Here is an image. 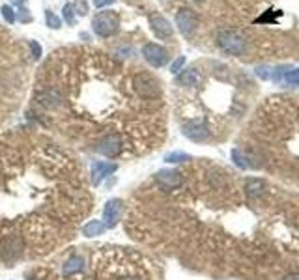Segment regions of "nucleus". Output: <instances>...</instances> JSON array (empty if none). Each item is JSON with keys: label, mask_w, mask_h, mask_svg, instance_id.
Instances as JSON below:
<instances>
[{"label": "nucleus", "mask_w": 299, "mask_h": 280, "mask_svg": "<svg viewBox=\"0 0 299 280\" xmlns=\"http://www.w3.org/2000/svg\"><path fill=\"white\" fill-rule=\"evenodd\" d=\"M116 0H94V6H96L97 10H101V8H107L110 4H114Z\"/></svg>", "instance_id": "nucleus-26"}, {"label": "nucleus", "mask_w": 299, "mask_h": 280, "mask_svg": "<svg viewBox=\"0 0 299 280\" xmlns=\"http://www.w3.org/2000/svg\"><path fill=\"white\" fill-rule=\"evenodd\" d=\"M165 161L167 163H187V161H191V157L187 155V153H183V151H172L169 155L165 157Z\"/></svg>", "instance_id": "nucleus-18"}, {"label": "nucleus", "mask_w": 299, "mask_h": 280, "mask_svg": "<svg viewBox=\"0 0 299 280\" xmlns=\"http://www.w3.org/2000/svg\"><path fill=\"white\" fill-rule=\"evenodd\" d=\"M176 24L185 38H191L192 34L196 32V26H198V17L196 13L189 8H182V10L176 13Z\"/></svg>", "instance_id": "nucleus-8"}, {"label": "nucleus", "mask_w": 299, "mask_h": 280, "mask_svg": "<svg viewBox=\"0 0 299 280\" xmlns=\"http://www.w3.org/2000/svg\"><path fill=\"white\" fill-rule=\"evenodd\" d=\"M2 17H4V21L8 22V24H13V22L17 21V15H15V11L11 6H2Z\"/></svg>", "instance_id": "nucleus-21"}, {"label": "nucleus", "mask_w": 299, "mask_h": 280, "mask_svg": "<svg viewBox=\"0 0 299 280\" xmlns=\"http://www.w3.org/2000/svg\"><path fill=\"white\" fill-rule=\"evenodd\" d=\"M142 56L153 67H163L165 64L169 62V51L165 47L157 45V43H146L142 47Z\"/></svg>", "instance_id": "nucleus-7"}, {"label": "nucleus", "mask_w": 299, "mask_h": 280, "mask_svg": "<svg viewBox=\"0 0 299 280\" xmlns=\"http://www.w3.org/2000/svg\"><path fill=\"white\" fill-rule=\"evenodd\" d=\"M277 83H282L286 86H298L299 84V67H286V71H280L278 69L271 75Z\"/></svg>", "instance_id": "nucleus-14"}, {"label": "nucleus", "mask_w": 299, "mask_h": 280, "mask_svg": "<svg viewBox=\"0 0 299 280\" xmlns=\"http://www.w3.org/2000/svg\"><path fill=\"white\" fill-rule=\"evenodd\" d=\"M64 13H62V15H64V21L67 22V24H71V26H73L75 24V11H73V4H69V2H67V4H64Z\"/></svg>", "instance_id": "nucleus-22"}, {"label": "nucleus", "mask_w": 299, "mask_h": 280, "mask_svg": "<svg viewBox=\"0 0 299 280\" xmlns=\"http://www.w3.org/2000/svg\"><path fill=\"white\" fill-rule=\"evenodd\" d=\"M183 135L194 140V142H204V140L210 138L212 133H210V129H208L204 120H189L187 124L183 125Z\"/></svg>", "instance_id": "nucleus-9"}, {"label": "nucleus", "mask_w": 299, "mask_h": 280, "mask_svg": "<svg viewBox=\"0 0 299 280\" xmlns=\"http://www.w3.org/2000/svg\"><path fill=\"white\" fill-rule=\"evenodd\" d=\"M30 49H32L34 60H40V58H42V45L38 42H30Z\"/></svg>", "instance_id": "nucleus-24"}, {"label": "nucleus", "mask_w": 299, "mask_h": 280, "mask_svg": "<svg viewBox=\"0 0 299 280\" xmlns=\"http://www.w3.org/2000/svg\"><path fill=\"white\" fill-rule=\"evenodd\" d=\"M94 209L77 157L49 138H0V271L65 247Z\"/></svg>", "instance_id": "nucleus-1"}, {"label": "nucleus", "mask_w": 299, "mask_h": 280, "mask_svg": "<svg viewBox=\"0 0 299 280\" xmlns=\"http://www.w3.org/2000/svg\"><path fill=\"white\" fill-rule=\"evenodd\" d=\"M120 26V17L116 11H99L92 19V28L99 38H110Z\"/></svg>", "instance_id": "nucleus-4"}, {"label": "nucleus", "mask_w": 299, "mask_h": 280, "mask_svg": "<svg viewBox=\"0 0 299 280\" xmlns=\"http://www.w3.org/2000/svg\"><path fill=\"white\" fill-rule=\"evenodd\" d=\"M107 230V226H105V222H101V220H88L85 226L81 228V232H83V236L85 237H96V236H101L103 232Z\"/></svg>", "instance_id": "nucleus-17"}, {"label": "nucleus", "mask_w": 299, "mask_h": 280, "mask_svg": "<svg viewBox=\"0 0 299 280\" xmlns=\"http://www.w3.org/2000/svg\"><path fill=\"white\" fill-rule=\"evenodd\" d=\"M81 280H159L153 263L133 249L103 245L92 249L88 273Z\"/></svg>", "instance_id": "nucleus-2"}, {"label": "nucleus", "mask_w": 299, "mask_h": 280, "mask_svg": "<svg viewBox=\"0 0 299 280\" xmlns=\"http://www.w3.org/2000/svg\"><path fill=\"white\" fill-rule=\"evenodd\" d=\"M131 84H133V90L137 93V97L142 99L144 103H161V97H163V92H161V84L159 81L150 75L146 71H139L133 75L131 79Z\"/></svg>", "instance_id": "nucleus-3"}, {"label": "nucleus", "mask_w": 299, "mask_h": 280, "mask_svg": "<svg viewBox=\"0 0 299 280\" xmlns=\"http://www.w3.org/2000/svg\"><path fill=\"white\" fill-rule=\"evenodd\" d=\"M45 22H47V26H51L53 30H58V28L62 26V19H60V17H56L51 10L45 11Z\"/></svg>", "instance_id": "nucleus-19"}, {"label": "nucleus", "mask_w": 299, "mask_h": 280, "mask_svg": "<svg viewBox=\"0 0 299 280\" xmlns=\"http://www.w3.org/2000/svg\"><path fill=\"white\" fill-rule=\"evenodd\" d=\"M11 2H13V4H19V8H21V6L24 4V2H26V0H11Z\"/></svg>", "instance_id": "nucleus-28"}, {"label": "nucleus", "mask_w": 299, "mask_h": 280, "mask_svg": "<svg viewBox=\"0 0 299 280\" xmlns=\"http://www.w3.org/2000/svg\"><path fill=\"white\" fill-rule=\"evenodd\" d=\"M282 280H299V275H286Z\"/></svg>", "instance_id": "nucleus-27"}, {"label": "nucleus", "mask_w": 299, "mask_h": 280, "mask_svg": "<svg viewBox=\"0 0 299 280\" xmlns=\"http://www.w3.org/2000/svg\"><path fill=\"white\" fill-rule=\"evenodd\" d=\"M217 45H219L224 52L234 54V56L243 54L247 49L245 38L235 30H221L219 32V34H217Z\"/></svg>", "instance_id": "nucleus-5"}, {"label": "nucleus", "mask_w": 299, "mask_h": 280, "mask_svg": "<svg viewBox=\"0 0 299 280\" xmlns=\"http://www.w3.org/2000/svg\"><path fill=\"white\" fill-rule=\"evenodd\" d=\"M118 170V165L116 163H107V161H96L94 165H92V183L94 187H97L101 181H103V177L110 176V174H114Z\"/></svg>", "instance_id": "nucleus-12"}, {"label": "nucleus", "mask_w": 299, "mask_h": 280, "mask_svg": "<svg viewBox=\"0 0 299 280\" xmlns=\"http://www.w3.org/2000/svg\"><path fill=\"white\" fill-rule=\"evenodd\" d=\"M122 213H124V202L120 198H112L105 204V209H103V220H105V226L107 228H114L120 218H122Z\"/></svg>", "instance_id": "nucleus-10"}, {"label": "nucleus", "mask_w": 299, "mask_h": 280, "mask_svg": "<svg viewBox=\"0 0 299 280\" xmlns=\"http://www.w3.org/2000/svg\"><path fill=\"white\" fill-rule=\"evenodd\" d=\"M232 161H234L235 165L239 166L241 170H245V168H249V163H247L245 155L239 151V150H232Z\"/></svg>", "instance_id": "nucleus-20"}, {"label": "nucleus", "mask_w": 299, "mask_h": 280, "mask_svg": "<svg viewBox=\"0 0 299 280\" xmlns=\"http://www.w3.org/2000/svg\"><path fill=\"white\" fill-rule=\"evenodd\" d=\"M183 64H185V56H178V58H176V60L172 62V65H171L172 75H180V73H182Z\"/></svg>", "instance_id": "nucleus-23"}, {"label": "nucleus", "mask_w": 299, "mask_h": 280, "mask_svg": "<svg viewBox=\"0 0 299 280\" xmlns=\"http://www.w3.org/2000/svg\"><path fill=\"white\" fill-rule=\"evenodd\" d=\"M150 26H151L153 34L159 40H169V38H172V24L163 15H150Z\"/></svg>", "instance_id": "nucleus-13"}, {"label": "nucleus", "mask_w": 299, "mask_h": 280, "mask_svg": "<svg viewBox=\"0 0 299 280\" xmlns=\"http://www.w3.org/2000/svg\"><path fill=\"white\" fill-rule=\"evenodd\" d=\"M178 83L182 86H200L202 83V75L196 69H185L178 75Z\"/></svg>", "instance_id": "nucleus-16"}, {"label": "nucleus", "mask_w": 299, "mask_h": 280, "mask_svg": "<svg viewBox=\"0 0 299 280\" xmlns=\"http://www.w3.org/2000/svg\"><path fill=\"white\" fill-rule=\"evenodd\" d=\"M85 271V259L83 256H79L77 252H69L67 258L64 259L62 263V277L64 279H71V277H77Z\"/></svg>", "instance_id": "nucleus-11"}, {"label": "nucleus", "mask_w": 299, "mask_h": 280, "mask_svg": "<svg viewBox=\"0 0 299 280\" xmlns=\"http://www.w3.org/2000/svg\"><path fill=\"white\" fill-rule=\"evenodd\" d=\"M194 2H204V0H194Z\"/></svg>", "instance_id": "nucleus-29"}, {"label": "nucleus", "mask_w": 299, "mask_h": 280, "mask_svg": "<svg viewBox=\"0 0 299 280\" xmlns=\"http://www.w3.org/2000/svg\"><path fill=\"white\" fill-rule=\"evenodd\" d=\"M32 21V17H30V13H28V10L26 8H19V22H30Z\"/></svg>", "instance_id": "nucleus-25"}, {"label": "nucleus", "mask_w": 299, "mask_h": 280, "mask_svg": "<svg viewBox=\"0 0 299 280\" xmlns=\"http://www.w3.org/2000/svg\"><path fill=\"white\" fill-rule=\"evenodd\" d=\"M183 172L182 170H159L153 177V185L161 191H174L183 185Z\"/></svg>", "instance_id": "nucleus-6"}, {"label": "nucleus", "mask_w": 299, "mask_h": 280, "mask_svg": "<svg viewBox=\"0 0 299 280\" xmlns=\"http://www.w3.org/2000/svg\"><path fill=\"white\" fill-rule=\"evenodd\" d=\"M245 191H247V196L251 198V200H256V198L264 196L266 183L260 177H249L245 181Z\"/></svg>", "instance_id": "nucleus-15"}]
</instances>
